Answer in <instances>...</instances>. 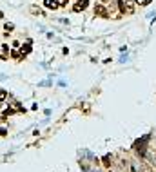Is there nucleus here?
I'll return each mask as SVG.
<instances>
[{"mask_svg": "<svg viewBox=\"0 0 156 172\" xmlns=\"http://www.w3.org/2000/svg\"><path fill=\"white\" fill-rule=\"evenodd\" d=\"M129 172H138V169L134 167V165H129Z\"/></svg>", "mask_w": 156, "mask_h": 172, "instance_id": "13", "label": "nucleus"}, {"mask_svg": "<svg viewBox=\"0 0 156 172\" xmlns=\"http://www.w3.org/2000/svg\"><path fill=\"white\" fill-rule=\"evenodd\" d=\"M0 18H4V13L2 11H0Z\"/></svg>", "mask_w": 156, "mask_h": 172, "instance_id": "15", "label": "nucleus"}, {"mask_svg": "<svg viewBox=\"0 0 156 172\" xmlns=\"http://www.w3.org/2000/svg\"><path fill=\"white\" fill-rule=\"evenodd\" d=\"M116 5H118V11L122 15H133L136 4H134V0H118Z\"/></svg>", "mask_w": 156, "mask_h": 172, "instance_id": "1", "label": "nucleus"}, {"mask_svg": "<svg viewBox=\"0 0 156 172\" xmlns=\"http://www.w3.org/2000/svg\"><path fill=\"white\" fill-rule=\"evenodd\" d=\"M111 163H113L111 161V156H105L104 158V165H105V167H111Z\"/></svg>", "mask_w": 156, "mask_h": 172, "instance_id": "10", "label": "nucleus"}, {"mask_svg": "<svg viewBox=\"0 0 156 172\" xmlns=\"http://www.w3.org/2000/svg\"><path fill=\"white\" fill-rule=\"evenodd\" d=\"M94 16H100V18H109V9H107L104 4H96V5H94Z\"/></svg>", "mask_w": 156, "mask_h": 172, "instance_id": "2", "label": "nucleus"}, {"mask_svg": "<svg viewBox=\"0 0 156 172\" xmlns=\"http://www.w3.org/2000/svg\"><path fill=\"white\" fill-rule=\"evenodd\" d=\"M44 5L47 9H58V0H44Z\"/></svg>", "mask_w": 156, "mask_h": 172, "instance_id": "4", "label": "nucleus"}, {"mask_svg": "<svg viewBox=\"0 0 156 172\" xmlns=\"http://www.w3.org/2000/svg\"><path fill=\"white\" fill-rule=\"evenodd\" d=\"M11 56L15 58V60H24V56H22V53H18V51H11Z\"/></svg>", "mask_w": 156, "mask_h": 172, "instance_id": "7", "label": "nucleus"}, {"mask_svg": "<svg viewBox=\"0 0 156 172\" xmlns=\"http://www.w3.org/2000/svg\"><path fill=\"white\" fill-rule=\"evenodd\" d=\"M87 8H89V0H76V2L73 4V11H74V13L85 11Z\"/></svg>", "mask_w": 156, "mask_h": 172, "instance_id": "3", "label": "nucleus"}, {"mask_svg": "<svg viewBox=\"0 0 156 172\" xmlns=\"http://www.w3.org/2000/svg\"><path fill=\"white\" fill-rule=\"evenodd\" d=\"M153 0H134V4L136 5H142V8H145V5H149Z\"/></svg>", "mask_w": 156, "mask_h": 172, "instance_id": "6", "label": "nucleus"}, {"mask_svg": "<svg viewBox=\"0 0 156 172\" xmlns=\"http://www.w3.org/2000/svg\"><path fill=\"white\" fill-rule=\"evenodd\" d=\"M20 53H22V56H25V54H29V53H31V47H29L27 44H25V45L20 47Z\"/></svg>", "mask_w": 156, "mask_h": 172, "instance_id": "5", "label": "nucleus"}, {"mask_svg": "<svg viewBox=\"0 0 156 172\" xmlns=\"http://www.w3.org/2000/svg\"><path fill=\"white\" fill-rule=\"evenodd\" d=\"M4 134H5V130H4V129H0V136H4Z\"/></svg>", "mask_w": 156, "mask_h": 172, "instance_id": "14", "label": "nucleus"}, {"mask_svg": "<svg viewBox=\"0 0 156 172\" xmlns=\"http://www.w3.org/2000/svg\"><path fill=\"white\" fill-rule=\"evenodd\" d=\"M4 29H5V31H9V33H11L13 29H15V24H4Z\"/></svg>", "mask_w": 156, "mask_h": 172, "instance_id": "9", "label": "nucleus"}, {"mask_svg": "<svg viewBox=\"0 0 156 172\" xmlns=\"http://www.w3.org/2000/svg\"><path fill=\"white\" fill-rule=\"evenodd\" d=\"M31 13H33V15H44V13H42V9H40V8H36V5H31Z\"/></svg>", "mask_w": 156, "mask_h": 172, "instance_id": "8", "label": "nucleus"}, {"mask_svg": "<svg viewBox=\"0 0 156 172\" xmlns=\"http://www.w3.org/2000/svg\"><path fill=\"white\" fill-rule=\"evenodd\" d=\"M5 96H8V93H5L4 89H0V101H4V100H5Z\"/></svg>", "mask_w": 156, "mask_h": 172, "instance_id": "11", "label": "nucleus"}, {"mask_svg": "<svg viewBox=\"0 0 156 172\" xmlns=\"http://www.w3.org/2000/svg\"><path fill=\"white\" fill-rule=\"evenodd\" d=\"M67 2H69V0H58V8H64Z\"/></svg>", "mask_w": 156, "mask_h": 172, "instance_id": "12", "label": "nucleus"}]
</instances>
